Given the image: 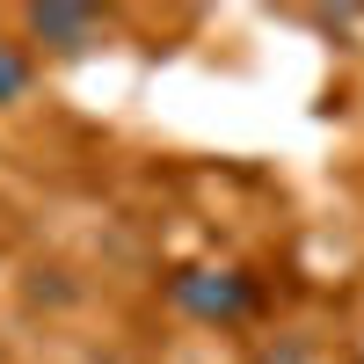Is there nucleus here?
Segmentation results:
<instances>
[{"mask_svg": "<svg viewBox=\"0 0 364 364\" xmlns=\"http://www.w3.org/2000/svg\"><path fill=\"white\" fill-rule=\"evenodd\" d=\"M168 299L190 321H211V328H233L255 314V277L233 262H197V269H175L168 277Z\"/></svg>", "mask_w": 364, "mask_h": 364, "instance_id": "f257e3e1", "label": "nucleus"}, {"mask_svg": "<svg viewBox=\"0 0 364 364\" xmlns=\"http://www.w3.org/2000/svg\"><path fill=\"white\" fill-rule=\"evenodd\" d=\"M22 37L29 44H44V51H58V58H87L95 44H109V22L95 15V8H29L22 15Z\"/></svg>", "mask_w": 364, "mask_h": 364, "instance_id": "f03ea898", "label": "nucleus"}, {"mask_svg": "<svg viewBox=\"0 0 364 364\" xmlns=\"http://www.w3.org/2000/svg\"><path fill=\"white\" fill-rule=\"evenodd\" d=\"M255 364H321V357H314L306 336H277V343H262V350H255Z\"/></svg>", "mask_w": 364, "mask_h": 364, "instance_id": "20e7f679", "label": "nucleus"}, {"mask_svg": "<svg viewBox=\"0 0 364 364\" xmlns=\"http://www.w3.org/2000/svg\"><path fill=\"white\" fill-rule=\"evenodd\" d=\"M29 80H37V66H29V51L15 37H0V109H15L29 95Z\"/></svg>", "mask_w": 364, "mask_h": 364, "instance_id": "7ed1b4c3", "label": "nucleus"}]
</instances>
